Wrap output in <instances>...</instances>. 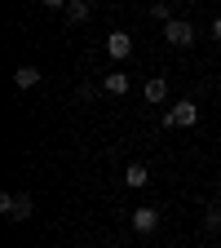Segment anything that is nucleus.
I'll use <instances>...</instances> for the list:
<instances>
[{"label":"nucleus","mask_w":221,"mask_h":248,"mask_svg":"<svg viewBox=\"0 0 221 248\" xmlns=\"http://www.w3.org/2000/svg\"><path fill=\"white\" fill-rule=\"evenodd\" d=\"M106 53H111L115 62L133 58V36H129V31H111V36H106Z\"/></svg>","instance_id":"nucleus-4"},{"label":"nucleus","mask_w":221,"mask_h":248,"mask_svg":"<svg viewBox=\"0 0 221 248\" xmlns=\"http://www.w3.org/2000/svg\"><path fill=\"white\" fill-rule=\"evenodd\" d=\"M204 226H208V231L221 226V208H208V213H204Z\"/></svg>","instance_id":"nucleus-12"},{"label":"nucleus","mask_w":221,"mask_h":248,"mask_svg":"<svg viewBox=\"0 0 221 248\" xmlns=\"http://www.w3.org/2000/svg\"><path fill=\"white\" fill-rule=\"evenodd\" d=\"M150 18H160L164 27L173 22V5H150Z\"/></svg>","instance_id":"nucleus-11"},{"label":"nucleus","mask_w":221,"mask_h":248,"mask_svg":"<svg viewBox=\"0 0 221 248\" xmlns=\"http://www.w3.org/2000/svg\"><path fill=\"white\" fill-rule=\"evenodd\" d=\"M155 226H160V208H146V204L133 208V231H137V235H150Z\"/></svg>","instance_id":"nucleus-5"},{"label":"nucleus","mask_w":221,"mask_h":248,"mask_svg":"<svg viewBox=\"0 0 221 248\" xmlns=\"http://www.w3.org/2000/svg\"><path fill=\"white\" fill-rule=\"evenodd\" d=\"M124 182H129V186H133V191H142V186L150 182V173H146V164H129V169H124Z\"/></svg>","instance_id":"nucleus-8"},{"label":"nucleus","mask_w":221,"mask_h":248,"mask_svg":"<svg viewBox=\"0 0 221 248\" xmlns=\"http://www.w3.org/2000/svg\"><path fill=\"white\" fill-rule=\"evenodd\" d=\"M217 195H221V182H217Z\"/></svg>","instance_id":"nucleus-14"},{"label":"nucleus","mask_w":221,"mask_h":248,"mask_svg":"<svg viewBox=\"0 0 221 248\" xmlns=\"http://www.w3.org/2000/svg\"><path fill=\"white\" fill-rule=\"evenodd\" d=\"M67 18L71 22H84L88 18V5H84V0H67Z\"/></svg>","instance_id":"nucleus-10"},{"label":"nucleus","mask_w":221,"mask_h":248,"mask_svg":"<svg viewBox=\"0 0 221 248\" xmlns=\"http://www.w3.org/2000/svg\"><path fill=\"white\" fill-rule=\"evenodd\" d=\"M164 40H168L173 49H186V45L195 40V27H191V22H181V18H173V22L164 27Z\"/></svg>","instance_id":"nucleus-3"},{"label":"nucleus","mask_w":221,"mask_h":248,"mask_svg":"<svg viewBox=\"0 0 221 248\" xmlns=\"http://www.w3.org/2000/svg\"><path fill=\"white\" fill-rule=\"evenodd\" d=\"M102 89L111 93V98H119V93H129V76H124V71H111V76L102 80Z\"/></svg>","instance_id":"nucleus-6"},{"label":"nucleus","mask_w":221,"mask_h":248,"mask_svg":"<svg viewBox=\"0 0 221 248\" xmlns=\"http://www.w3.org/2000/svg\"><path fill=\"white\" fill-rule=\"evenodd\" d=\"M208 31H212V40H221V18H217V22L208 27Z\"/></svg>","instance_id":"nucleus-13"},{"label":"nucleus","mask_w":221,"mask_h":248,"mask_svg":"<svg viewBox=\"0 0 221 248\" xmlns=\"http://www.w3.org/2000/svg\"><path fill=\"white\" fill-rule=\"evenodd\" d=\"M195 120H199V107H195L191 98H181V102H173V107L164 111V124H168V129H191Z\"/></svg>","instance_id":"nucleus-1"},{"label":"nucleus","mask_w":221,"mask_h":248,"mask_svg":"<svg viewBox=\"0 0 221 248\" xmlns=\"http://www.w3.org/2000/svg\"><path fill=\"white\" fill-rule=\"evenodd\" d=\"M0 213H5L9 222H27V217L36 213V204H31V195H14V191H5V195H0Z\"/></svg>","instance_id":"nucleus-2"},{"label":"nucleus","mask_w":221,"mask_h":248,"mask_svg":"<svg viewBox=\"0 0 221 248\" xmlns=\"http://www.w3.org/2000/svg\"><path fill=\"white\" fill-rule=\"evenodd\" d=\"M142 93H146V102H164V98H168V80L155 76V80H146V89H142Z\"/></svg>","instance_id":"nucleus-9"},{"label":"nucleus","mask_w":221,"mask_h":248,"mask_svg":"<svg viewBox=\"0 0 221 248\" xmlns=\"http://www.w3.org/2000/svg\"><path fill=\"white\" fill-rule=\"evenodd\" d=\"M14 84H18V89H36V84H40V67H18V71H14Z\"/></svg>","instance_id":"nucleus-7"}]
</instances>
